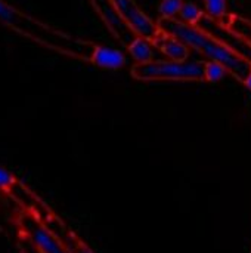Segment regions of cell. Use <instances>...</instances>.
<instances>
[{"mask_svg":"<svg viewBox=\"0 0 251 253\" xmlns=\"http://www.w3.org/2000/svg\"><path fill=\"white\" fill-rule=\"evenodd\" d=\"M118 15L123 18V21L136 33V36L145 37L152 40L160 28L157 22H154L135 0H111Z\"/></svg>","mask_w":251,"mask_h":253,"instance_id":"4","label":"cell"},{"mask_svg":"<svg viewBox=\"0 0 251 253\" xmlns=\"http://www.w3.org/2000/svg\"><path fill=\"white\" fill-rule=\"evenodd\" d=\"M46 228L47 231L56 239L61 242V245L68 251L70 253H93V251L86 245L83 243L58 216H55L53 213H50L47 218H44L43 221H40Z\"/></svg>","mask_w":251,"mask_h":253,"instance_id":"8","label":"cell"},{"mask_svg":"<svg viewBox=\"0 0 251 253\" xmlns=\"http://www.w3.org/2000/svg\"><path fill=\"white\" fill-rule=\"evenodd\" d=\"M89 3L92 4L93 10L98 13V16L101 18V21L105 25V28L123 46L127 47L138 37L136 33L118 15V12L115 10V7H114L111 0H89Z\"/></svg>","mask_w":251,"mask_h":253,"instance_id":"5","label":"cell"},{"mask_svg":"<svg viewBox=\"0 0 251 253\" xmlns=\"http://www.w3.org/2000/svg\"><path fill=\"white\" fill-rule=\"evenodd\" d=\"M157 25L161 31L175 36L185 42L191 49L201 53L207 61L222 64L228 74L237 82L244 83L251 73V61L246 59L209 33L203 31L197 25H189L178 18H158Z\"/></svg>","mask_w":251,"mask_h":253,"instance_id":"2","label":"cell"},{"mask_svg":"<svg viewBox=\"0 0 251 253\" xmlns=\"http://www.w3.org/2000/svg\"><path fill=\"white\" fill-rule=\"evenodd\" d=\"M152 44L169 59L172 61H186L189 59V53H191V47L182 42L180 39L170 36L164 31H158V34L151 40Z\"/></svg>","mask_w":251,"mask_h":253,"instance_id":"9","label":"cell"},{"mask_svg":"<svg viewBox=\"0 0 251 253\" xmlns=\"http://www.w3.org/2000/svg\"><path fill=\"white\" fill-rule=\"evenodd\" d=\"M225 27H228L229 30H232L234 33H237L238 36H241L249 44H251V21L244 18V16H240V15H235V13H231L228 22L225 24Z\"/></svg>","mask_w":251,"mask_h":253,"instance_id":"13","label":"cell"},{"mask_svg":"<svg viewBox=\"0 0 251 253\" xmlns=\"http://www.w3.org/2000/svg\"><path fill=\"white\" fill-rule=\"evenodd\" d=\"M154 44L149 39L138 36L129 46L127 50L132 55V58L136 61V64H146L157 61L155 59V52H154Z\"/></svg>","mask_w":251,"mask_h":253,"instance_id":"11","label":"cell"},{"mask_svg":"<svg viewBox=\"0 0 251 253\" xmlns=\"http://www.w3.org/2000/svg\"><path fill=\"white\" fill-rule=\"evenodd\" d=\"M18 181V178L3 165H0V190L9 191L10 187Z\"/></svg>","mask_w":251,"mask_h":253,"instance_id":"17","label":"cell"},{"mask_svg":"<svg viewBox=\"0 0 251 253\" xmlns=\"http://www.w3.org/2000/svg\"><path fill=\"white\" fill-rule=\"evenodd\" d=\"M204 13H206V12H203L195 3H192V1H185L183 6H182V9H180L179 16H180V21H183V22H186V24H189V25H197L198 21L203 18Z\"/></svg>","mask_w":251,"mask_h":253,"instance_id":"14","label":"cell"},{"mask_svg":"<svg viewBox=\"0 0 251 253\" xmlns=\"http://www.w3.org/2000/svg\"><path fill=\"white\" fill-rule=\"evenodd\" d=\"M204 12L207 16L213 18L222 25H225L231 16V12H228L226 0H204Z\"/></svg>","mask_w":251,"mask_h":253,"instance_id":"12","label":"cell"},{"mask_svg":"<svg viewBox=\"0 0 251 253\" xmlns=\"http://www.w3.org/2000/svg\"><path fill=\"white\" fill-rule=\"evenodd\" d=\"M197 27H200L203 31L209 33L210 36H213L215 39H217L219 42H222L223 44H226L228 47H231L232 50H235L246 59L251 61V44H249L241 36H238L228 27L222 25L220 22L215 21L210 16H207L206 13L198 21Z\"/></svg>","mask_w":251,"mask_h":253,"instance_id":"6","label":"cell"},{"mask_svg":"<svg viewBox=\"0 0 251 253\" xmlns=\"http://www.w3.org/2000/svg\"><path fill=\"white\" fill-rule=\"evenodd\" d=\"M183 0H161L158 4L160 18H176L180 13Z\"/></svg>","mask_w":251,"mask_h":253,"instance_id":"16","label":"cell"},{"mask_svg":"<svg viewBox=\"0 0 251 253\" xmlns=\"http://www.w3.org/2000/svg\"><path fill=\"white\" fill-rule=\"evenodd\" d=\"M0 24L21 37L77 61L90 62L96 46L95 42L64 33L50 24L25 13L6 0H0Z\"/></svg>","mask_w":251,"mask_h":253,"instance_id":"1","label":"cell"},{"mask_svg":"<svg viewBox=\"0 0 251 253\" xmlns=\"http://www.w3.org/2000/svg\"><path fill=\"white\" fill-rule=\"evenodd\" d=\"M24 230L40 253H70L34 215H28L24 218Z\"/></svg>","mask_w":251,"mask_h":253,"instance_id":"7","label":"cell"},{"mask_svg":"<svg viewBox=\"0 0 251 253\" xmlns=\"http://www.w3.org/2000/svg\"><path fill=\"white\" fill-rule=\"evenodd\" d=\"M226 73L228 71H226V68L222 64L215 62V61H206L204 74H206V82L207 83H217V82L223 80Z\"/></svg>","mask_w":251,"mask_h":253,"instance_id":"15","label":"cell"},{"mask_svg":"<svg viewBox=\"0 0 251 253\" xmlns=\"http://www.w3.org/2000/svg\"><path fill=\"white\" fill-rule=\"evenodd\" d=\"M90 64L104 70H120L126 65V55L120 49L96 43Z\"/></svg>","mask_w":251,"mask_h":253,"instance_id":"10","label":"cell"},{"mask_svg":"<svg viewBox=\"0 0 251 253\" xmlns=\"http://www.w3.org/2000/svg\"><path fill=\"white\" fill-rule=\"evenodd\" d=\"M206 61L157 59L146 64H135L130 76L139 82H206Z\"/></svg>","mask_w":251,"mask_h":253,"instance_id":"3","label":"cell"},{"mask_svg":"<svg viewBox=\"0 0 251 253\" xmlns=\"http://www.w3.org/2000/svg\"><path fill=\"white\" fill-rule=\"evenodd\" d=\"M243 84H244V86H246V87H247V89L251 92V73H250V76L246 79V82H244Z\"/></svg>","mask_w":251,"mask_h":253,"instance_id":"18","label":"cell"}]
</instances>
